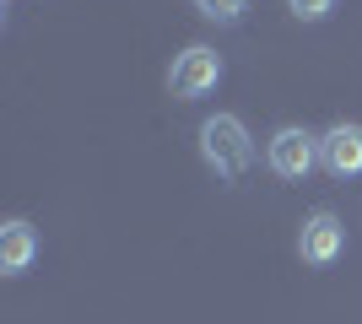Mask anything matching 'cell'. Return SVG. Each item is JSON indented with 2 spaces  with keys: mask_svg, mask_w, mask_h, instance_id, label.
<instances>
[{
  "mask_svg": "<svg viewBox=\"0 0 362 324\" xmlns=\"http://www.w3.org/2000/svg\"><path fill=\"white\" fill-rule=\"evenodd\" d=\"M200 157H206V168L216 179H243V173L255 168V140H249L243 119L211 114V119L200 124Z\"/></svg>",
  "mask_w": 362,
  "mask_h": 324,
  "instance_id": "cell-1",
  "label": "cell"
},
{
  "mask_svg": "<svg viewBox=\"0 0 362 324\" xmlns=\"http://www.w3.org/2000/svg\"><path fill=\"white\" fill-rule=\"evenodd\" d=\"M216 81H222V54L206 44H189L173 60V71H168V92L173 97H206Z\"/></svg>",
  "mask_w": 362,
  "mask_h": 324,
  "instance_id": "cell-2",
  "label": "cell"
},
{
  "mask_svg": "<svg viewBox=\"0 0 362 324\" xmlns=\"http://www.w3.org/2000/svg\"><path fill=\"white\" fill-rule=\"evenodd\" d=\"M265 162L281 179H308V168L319 162V136H308L303 124H281L271 136V146H265Z\"/></svg>",
  "mask_w": 362,
  "mask_h": 324,
  "instance_id": "cell-3",
  "label": "cell"
},
{
  "mask_svg": "<svg viewBox=\"0 0 362 324\" xmlns=\"http://www.w3.org/2000/svg\"><path fill=\"white\" fill-rule=\"evenodd\" d=\"M341 248H346V227H341V216L314 211L308 222H303V232H298V254H303L308 265H335V260H341Z\"/></svg>",
  "mask_w": 362,
  "mask_h": 324,
  "instance_id": "cell-4",
  "label": "cell"
},
{
  "mask_svg": "<svg viewBox=\"0 0 362 324\" xmlns=\"http://www.w3.org/2000/svg\"><path fill=\"white\" fill-rule=\"evenodd\" d=\"M319 168L335 173V179L362 173V124H330L319 136Z\"/></svg>",
  "mask_w": 362,
  "mask_h": 324,
  "instance_id": "cell-5",
  "label": "cell"
},
{
  "mask_svg": "<svg viewBox=\"0 0 362 324\" xmlns=\"http://www.w3.org/2000/svg\"><path fill=\"white\" fill-rule=\"evenodd\" d=\"M33 254H38V232H33L28 222H6V227H0V270H6V276H22L33 265Z\"/></svg>",
  "mask_w": 362,
  "mask_h": 324,
  "instance_id": "cell-6",
  "label": "cell"
},
{
  "mask_svg": "<svg viewBox=\"0 0 362 324\" xmlns=\"http://www.w3.org/2000/svg\"><path fill=\"white\" fill-rule=\"evenodd\" d=\"M195 11L206 16V22H238V16L249 11V0H195Z\"/></svg>",
  "mask_w": 362,
  "mask_h": 324,
  "instance_id": "cell-7",
  "label": "cell"
},
{
  "mask_svg": "<svg viewBox=\"0 0 362 324\" xmlns=\"http://www.w3.org/2000/svg\"><path fill=\"white\" fill-rule=\"evenodd\" d=\"M287 6H292V16H298V22H319V16L335 11V0H287Z\"/></svg>",
  "mask_w": 362,
  "mask_h": 324,
  "instance_id": "cell-8",
  "label": "cell"
}]
</instances>
